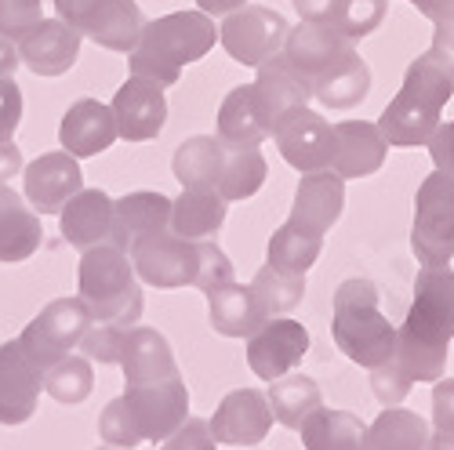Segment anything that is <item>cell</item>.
Listing matches in <instances>:
<instances>
[{
	"label": "cell",
	"mask_w": 454,
	"mask_h": 450,
	"mask_svg": "<svg viewBox=\"0 0 454 450\" xmlns=\"http://www.w3.org/2000/svg\"><path fill=\"white\" fill-rule=\"evenodd\" d=\"M270 178V164L258 153V145H225L222 175H218V197L225 204L254 197Z\"/></svg>",
	"instance_id": "35"
},
{
	"label": "cell",
	"mask_w": 454,
	"mask_h": 450,
	"mask_svg": "<svg viewBox=\"0 0 454 450\" xmlns=\"http://www.w3.org/2000/svg\"><path fill=\"white\" fill-rule=\"evenodd\" d=\"M331 338L338 353H346L356 367L374 370L386 363L396 345V327L378 309V287L371 280H346L334 291L331 306Z\"/></svg>",
	"instance_id": "4"
},
{
	"label": "cell",
	"mask_w": 454,
	"mask_h": 450,
	"mask_svg": "<svg viewBox=\"0 0 454 450\" xmlns=\"http://www.w3.org/2000/svg\"><path fill=\"white\" fill-rule=\"evenodd\" d=\"M349 51H353L349 36L334 33V29H327V26H317V22H298V26H291L287 36H284V48H280V55L287 58V66L309 84V91H313L317 77H324V73H327L338 58H342V55H349Z\"/></svg>",
	"instance_id": "20"
},
{
	"label": "cell",
	"mask_w": 454,
	"mask_h": 450,
	"mask_svg": "<svg viewBox=\"0 0 454 450\" xmlns=\"http://www.w3.org/2000/svg\"><path fill=\"white\" fill-rule=\"evenodd\" d=\"M117 138L121 135H117V120H113V109L98 98L73 102L59 124V142L69 157H98Z\"/></svg>",
	"instance_id": "23"
},
{
	"label": "cell",
	"mask_w": 454,
	"mask_h": 450,
	"mask_svg": "<svg viewBox=\"0 0 454 450\" xmlns=\"http://www.w3.org/2000/svg\"><path fill=\"white\" fill-rule=\"evenodd\" d=\"M218 41L215 19L207 12H171L153 22H145L138 44L128 51L131 77L157 81L160 88L178 84L189 62H200Z\"/></svg>",
	"instance_id": "2"
},
{
	"label": "cell",
	"mask_w": 454,
	"mask_h": 450,
	"mask_svg": "<svg viewBox=\"0 0 454 450\" xmlns=\"http://www.w3.org/2000/svg\"><path fill=\"white\" fill-rule=\"evenodd\" d=\"M277 109L266 98L258 84H240L225 95L222 109H218V142L222 145H258L273 135L277 124Z\"/></svg>",
	"instance_id": "14"
},
{
	"label": "cell",
	"mask_w": 454,
	"mask_h": 450,
	"mask_svg": "<svg viewBox=\"0 0 454 450\" xmlns=\"http://www.w3.org/2000/svg\"><path fill=\"white\" fill-rule=\"evenodd\" d=\"M19 66H22V62H19L15 44L0 36V77H15V69H19Z\"/></svg>",
	"instance_id": "51"
},
{
	"label": "cell",
	"mask_w": 454,
	"mask_h": 450,
	"mask_svg": "<svg viewBox=\"0 0 454 450\" xmlns=\"http://www.w3.org/2000/svg\"><path fill=\"white\" fill-rule=\"evenodd\" d=\"M346 207V178H338L334 171H309L298 182L294 190V207H291V221L309 229L317 237H324L331 225L342 218Z\"/></svg>",
	"instance_id": "24"
},
{
	"label": "cell",
	"mask_w": 454,
	"mask_h": 450,
	"mask_svg": "<svg viewBox=\"0 0 454 450\" xmlns=\"http://www.w3.org/2000/svg\"><path fill=\"white\" fill-rule=\"evenodd\" d=\"M59 225L69 247L88 251L98 244H113V197L102 190H81L69 197L66 207L59 211Z\"/></svg>",
	"instance_id": "26"
},
{
	"label": "cell",
	"mask_w": 454,
	"mask_h": 450,
	"mask_svg": "<svg viewBox=\"0 0 454 450\" xmlns=\"http://www.w3.org/2000/svg\"><path fill=\"white\" fill-rule=\"evenodd\" d=\"M247 287L254 294V306H258L262 320H277L306 298V276H291V273H280L273 266H262Z\"/></svg>",
	"instance_id": "38"
},
{
	"label": "cell",
	"mask_w": 454,
	"mask_h": 450,
	"mask_svg": "<svg viewBox=\"0 0 454 450\" xmlns=\"http://www.w3.org/2000/svg\"><path fill=\"white\" fill-rule=\"evenodd\" d=\"M91 323L95 316L84 306V298H59V302L41 309V316H33V323L19 334V345L36 367L48 370L55 360L69 356L81 345V338Z\"/></svg>",
	"instance_id": "8"
},
{
	"label": "cell",
	"mask_w": 454,
	"mask_h": 450,
	"mask_svg": "<svg viewBox=\"0 0 454 450\" xmlns=\"http://www.w3.org/2000/svg\"><path fill=\"white\" fill-rule=\"evenodd\" d=\"M411 4L436 26L433 48L426 55L454 77V0H411Z\"/></svg>",
	"instance_id": "41"
},
{
	"label": "cell",
	"mask_w": 454,
	"mask_h": 450,
	"mask_svg": "<svg viewBox=\"0 0 454 450\" xmlns=\"http://www.w3.org/2000/svg\"><path fill=\"white\" fill-rule=\"evenodd\" d=\"M331 131H334L331 171L338 178H367L386 164L389 142L382 131H378V124L346 120V124H331Z\"/></svg>",
	"instance_id": "22"
},
{
	"label": "cell",
	"mask_w": 454,
	"mask_h": 450,
	"mask_svg": "<svg viewBox=\"0 0 454 450\" xmlns=\"http://www.w3.org/2000/svg\"><path fill=\"white\" fill-rule=\"evenodd\" d=\"M113 120H117V135L124 142H149L164 131L168 120V98L157 81L145 77H128L121 91L113 95Z\"/></svg>",
	"instance_id": "15"
},
{
	"label": "cell",
	"mask_w": 454,
	"mask_h": 450,
	"mask_svg": "<svg viewBox=\"0 0 454 450\" xmlns=\"http://www.w3.org/2000/svg\"><path fill=\"white\" fill-rule=\"evenodd\" d=\"M22 167H26V160H22V149L15 145V138L0 142V185H8Z\"/></svg>",
	"instance_id": "50"
},
{
	"label": "cell",
	"mask_w": 454,
	"mask_h": 450,
	"mask_svg": "<svg viewBox=\"0 0 454 450\" xmlns=\"http://www.w3.org/2000/svg\"><path fill=\"white\" fill-rule=\"evenodd\" d=\"M222 153L225 145L218 135H193L175 149L171 171L182 182V190H215L218 193V175H222Z\"/></svg>",
	"instance_id": "32"
},
{
	"label": "cell",
	"mask_w": 454,
	"mask_h": 450,
	"mask_svg": "<svg viewBox=\"0 0 454 450\" xmlns=\"http://www.w3.org/2000/svg\"><path fill=\"white\" fill-rule=\"evenodd\" d=\"M411 251L422 266H447L454 258V178L443 171H433L419 185Z\"/></svg>",
	"instance_id": "6"
},
{
	"label": "cell",
	"mask_w": 454,
	"mask_h": 450,
	"mask_svg": "<svg viewBox=\"0 0 454 450\" xmlns=\"http://www.w3.org/2000/svg\"><path fill=\"white\" fill-rule=\"evenodd\" d=\"M124 334H128V327H117V323H91L88 330H84V338H81V353L88 356V360H98V363H117L121 360V345H124Z\"/></svg>",
	"instance_id": "42"
},
{
	"label": "cell",
	"mask_w": 454,
	"mask_h": 450,
	"mask_svg": "<svg viewBox=\"0 0 454 450\" xmlns=\"http://www.w3.org/2000/svg\"><path fill=\"white\" fill-rule=\"evenodd\" d=\"M124 418L138 443H164L185 418H189V389L178 378L153 382V385H135L121 396Z\"/></svg>",
	"instance_id": "10"
},
{
	"label": "cell",
	"mask_w": 454,
	"mask_h": 450,
	"mask_svg": "<svg viewBox=\"0 0 454 450\" xmlns=\"http://www.w3.org/2000/svg\"><path fill=\"white\" fill-rule=\"evenodd\" d=\"M19 62L33 69L36 77H62L77 66L81 55V33L66 26L62 19H41L22 41H15Z\"/></svg>",
	"instance_id": "19"
},
{
	"label": "cell",
	"mask_w": 454,
	"mask_h": 450,
	"mask_svg": "<svg viewBox=\"0 0 454 450\" xmlns=\"http://www.w3.org/2000/svg\"><path fill=\"white\" fill-rule=\"evenodd\" d=\"M128 258L135 266V276L149 287H193L200 269V240H182L171 229L149 233L135 244H128Z\"/></svg>",
	"instance_id": "9"
},
{
	"label": "cell",
	"mask_w": 454,
	"mask_h": 450,
	"mask_svg": "<svg viewBox=\"0 0 454 450\" xmlns=\"http://www.w3.org/2000/svg\"><path fill=\"white\" fill-rule=\"evenodd\" d=\"M225 22L218 26V44L230 51L233 62L240 66H262L266 58L280 55L284 36H287V19L273 8H237L222 15Z\"/></svg>",
	"instance_id": "11"
},
{
	"label": "cell",
	"mask_w": 454,
	"mask_h": 450,
	"mask_svg": "<svg viewBox=\"0 0 454 450\" xmlns=\"http://www.w3.org/2000/svg\"><path fill=\"white\" fill-rule=\"evenodd\" d=\"M41 19V0H0V36L12 44L22 41Z\"/></svg>",
	"instance_id": "43"
},
{
	"label": "cell",
	"mask_w": 454,
	"mask_h": 450,
	"mask_svg": "<svg viewBox=\"0 0 454 450\" xmlns=\"http://www.w3.org/2000/svg\"><path fill=\"white\" fill-rule=\"evenodd\" d=\"M160 450H218L215 436H211V425L204 418H185L164 443Z\"/></svg>",
	"instance_id": "46"
},
{
	"label": "cell",
	"mask_w": 454,
	"mask_h": 450,
	"mask_svg": "<svg viewBox=\"0 0 454 450\" xmlns=\"http://www.w3.org/2000/svg\"><path fill=\"white\" fill-rule=\"evenodd\" d=\"M197 4H200V12H207L215 19V15H230V12L244 8L247 0H197Z\"/></svg>",
	"instance_id": "52"
},
{
	"label": "cell",
	"mask_w": 454,
	"mask_h": 450,
	"mask_svg": "<svg viewBox=\"0 0 454 450\" xmlns=\"http://www.w3.org/2000/svg\"><path fill=\"white\" fill-rule=\"evenodd\" d=\"M77 287H81L84 306L91 309V316L98 323L135 327L145 309L135 266H131L128 251H121L117 244H98V247L81 251Z\"/></svg>",
	"instance_id": "5"
},
{
	"label": "cell",
	"mask_w": 454,
	"mask_h": 450,
	"mask_svg": "<svg viewBox=\"0 0 454 450\" xmlns=\"http://www.w3.org/2000/svg\"><path fill=\"white\" fill-rule=\"evenodd\" d=\"M41 240V214L26 207V197H19L12 185H0V261L19 266V261L36 254Z\"/></svg>",
	"instance_id": "28"
},
{
	"label": "cell",
	"mask_w": 454,
	"mask_h": 450,
	"mask_svg": "<svg viewBox=\"0 0 454 450\" xmlns=\"http://www.w3.org/2000/svg\"><path fill=\"white\" fill-rule=\"evenodd\" d=\"M280 149V157L294 167V171H324L331 167V153H334V131L331 124L313 112L309 105H294L273 124L270 135Z\"/></svg>",
	"instance_id": "12"
},
{
	"label": "cell",
	"mask_w": 454,
	"mask_h": 450,
	"mask_svg": "<svg viewBox=\"0 0 454 450\" xmlns=\"http://www.w3.org/2000/svg\"><path fill=\"white\" fill-rule=\"evenodd\" d=\"M59 19L106 51H131L145 26L135 0H55Z\"/></svg>",
	"instance_id": "7"
},
{
	"label": "cell",
	"mask_w": 454,
	"mask_h": 450,
	"mask_svg": "<svg viewBox=\"0 0 454 450\" xmlns=\"http://www.w3.org/2000/svg\"><path fill=\"white\" fill-rule=\"evenodd\" d=\"M454 338V273L450 266H426L414 280V302L396 345L386 363L371 370V392L382 407L403 403V396L422 385L440 382Z\"/></svg>",
	"instance_id": "1"
},
{
	"label": "cell",
	"mask_w": 454,
	"mask_h": 450,
	"mask_svg": "<svg viewBox=\"0 0 454 450\" xmlns=\"http://www.w3.org/2000/svg\"><path fill=\"white\" fill-rule=\"evenodd\" d=\"M301 446L306 450H360L367 425L349 415V410H331V407H317L313 415L301 422Z\"/></svg>",
	"instance_id": "34"
},
{
	"label": "cell",
	"mask_w": 454,
	"mask_h": 450,
	"mask_svg": "<svg viewBox=\"0 0 454 450\" xmlns=\"http://www.w3.org/2000/svg\"><path fill=\"white\" fill-rule=\"evenodd\" d=\"M230 280H233V261L225 258V251L218 244L200 240V269H197V283L193 287H200L207 294V291H215L222 283H230Z\"/></svg>",
	"instance_id": "44"
},
{
	"label": "cell",
	"mask_w": 454,
	"mask_h": 450,
	"mask_svg": "<svg viewBox=\"0 0 454 450\" xmlns=\"http://www.w3.org/2000/svg\"><path fill=\"white\" fill-rule=\"evenodd\" d=\"M266 400H270L273 418L284 429H301V422L320 407L324 396H320V385L309 378V374H284V378L270 382Z\"/></svg>",
	"instance_id": "37"
},
{
	"label": "cell",
	"mask_w": 454,
	"mask_h": 450,
	"mask_svg": "<svg viewBox=\"0 0 454 450\" xmlns=\"http://www.w3.org/2000/svg\"><path fill=\"white\" fill-rule=\"evenodd\" d=\"M291 4L301 22H317L349 41H364L382 26L389 0H291Z\"/></svg>",
	"instance_id": "25"
},
{
	"label": "cell",
	"mask_w": 454,
	"mask_h": 450,
	"mask_svg": "<svg viewBox=\"0 0 454 450\" xmlns=\"http://www.w3.org/2000/svg\"><path fill=\"white\" fill-rule=\"evenodd\" d=\"M429 432L433 429H429V422L422 415L403 410L396 403V407H386L382 415L367 425L360 450H426Z\"/></svg>",
	"instance_id": "30"
},
{
	"label": "cell",
	"mask_w": 454,
	"mask_h": 450,
	"mask_svg": "<svg viewBox=\"0 0 454 450\" xmlns=\"http://www.w3.org/2000/svg\"><path fill=\"white\" fill-rule=\"evenodd\" d=\"M426 145H429V157H433L436 171H443V175L454 178V120L440 124Z\"/></svg>",
	"instance_id": "49"
},
{
	"label": "cell",
	"mask_w": 454,
	"mask_h": 450,
	"mask_svg": "<svg viewBox=\"0 0 454 450\" xmlns=\"http://www.w3.org/2000/svg\"><path fill=\"white\" fill-rule=\"evenodd\" d=\"M207 425H211L215 443H225V446H258L262 439L270 436V429H273V410H270L266 392L237 389V392H230L218 403V410L211 415Z\"/></svg>",
	"instance_id": "16"
},
{
	"label": "cell",
	"mask_w": 454,
	"mask_h": 450,
	"mask_svg": "<svg viewBox=\"0 0 454 450\" xmlns=\"http://www.w3.org/2000/svg\"><path fill=\"white\" fill-rule=\"evenodd\" d=\"M433 432L454 436V378H440L433 389Z\"/></svg>",
	"instance_id": "48"
},
{
	"label": "cell",
	"mask_w": 454,
	"mask_h": 450,
	"mask_svg": "<svg viewBox=\"0 0 454 450\" xmlns=\"http://www.w3.org/2000/svg\"><path fill=\"white\" fill-rule=\"evenodd\" d=\"M450 98H454V77L429 55H419L407 66L400 91L378 117V131L396 149L426 145L440 128V112Z\"/></svg>",
	"instance_id": "3"
},
{
	"label": "cell",
	"mask_w": 454,
	"mask_h": 450,
	"mask_svg": "<svg viewBox=\"0 0 454 450\" xmlns=\"http://www.w3.org/2000/svg\"><path fill=\"white\" fill-rule=\"evenodd\" d=\"M98 436L106 439V446H121V450H135V446H138V439H135V432H131V425H128V418H124L121 396L106 403L102 418H98Z\"/></svg>",
	"instance_id": "45"
},
{
	"label": "cell",
	"mask_w": 454,
	"mask_h": 450,
	"mask_svg": "<svg viewBox=\"0 0 454 450\" xmlns=\"http://www.w3.org/2000/svg\"><path fill=\"white\" fill-rule=\"evenodd\" d=\"M117 363H121V370H124L128 389L178 378V363H175V353H171V345H168V338H164L160 330H153V327H138V323L128 327Z\"/></svg>",
	"instance_id": "21"
},
{
	"label": "cell",
	"mask_w": 454,
	"mask_h": 450,
	"mask_svg": "<svg viewBox=\"0 0 454 450\" xmlns=\"http://www.w3.org/2000/svg\"><path fill=\"white\" fill-rule=\"evenodd\" d=\"M22 124V88L15 77H0V142H12Z\"/></svg>",
	"instance_id": "47"
},
{
	"label": "cell",
	"mask_w": 454,
	"mask_h": 450,
	"mask_svg": "<svg viewBox=\"0 0 454 450\" xmlns=\"http://www.w3.org/2000/svg\"><path fill=\"white\" fill-rule=\"evenodd\" d=\"M22 190H26V200L33 204L36 214L62 211L69 197H77L84 190V175H81L77 157H69L66 149L62 153L36 157L33 164L22 167Z\"/></svg>",
	"instance_id": "18"
},
{
	"label": "cell",
	"mask_w": 454,
	"mask_h": 450,
	"mask_svg": "<svg viewBox=\"0 0 454 450\" xmlns=\"http://www.w3.org/2000/svg\"><path fill=\"white\" fill-rule=\"evenodd\" d=\"M225 221V200L215 190H182L178 200H171V233L182 240H207L222 229Z\"/></svg>",
	"instance_id": "33"
},
{
	"label": "cell",
	"mask_w": 454,
	"mask_h": 450,
	"mask_svg": "<svg viewBox=\"0 0 454 450\" xmlns=\"http://www.w3.org/2000/svg\"><path fill=\"white\" fill-rule=\"evenodd\" d=\"M320 247H324V237L301 229L291 218L280 225V229L270 237V247H266V266L280 269V273H291V276H306L317 258H320Z\"/></svg>",
	"instance_id": "36"
},
{
	"label": "cell",
	"mask_w": 454,
	"mask_h": 450,
	"mask_svg": "<svg viewBox=\"0 0 454 450\" xmlns=\"http://www.w3.org/2000/svg\"><path fill=\"white\" fill-rule=\"evenodd\" d=\"M367 91H371V69L356 55V48L338 58L313 84V98L320 105H327V109H353V105H360L367 98Z\"/></svg>",
	"instance_id": "31"
},
{
	"label": "cell",
	"mask_w": 454,
	"mask_h": 450,
	"mask_svg": "<svg viewBox=\"0 0 454 450\" xmlns=\"http://www.w3.org/2000/svg\"><path fill=\"white\" fill-rule=\"evenodd\" d=\"M426 450H454V436H443V432H429V443Z\"/></svg>",
	"instance_id": "53"
},
{
	"label": "cell",
	"mask_w": 454,
	"mask_h": 450,
	"mask_svg": "<svg viewBox=\"0 0 454 450\" xmlns=\"http://www.w3.org/2000/svg\"><path fill=\"white\" fill-rule=\"evenodd\" d=\"M95 389V370L88 356H62L44 370V392L59 403H84Z\"/></svg>",
	"instance_id": "40"
},
{
	"label": "cell",
	"mask_w": 454,
	"mask_h": 450,
	"mask_svg": "<svg viewBox=\"0 0 454 450\" xmlns=\"http://www.w3.org/2000/svg\"><path fill=\"white\" fill-rule=\"evenodd\" d=\"M171 229V200L153 190H138L113 200V244L128 251V244Z\"/></svg>",
	"instance_id": "27"
},
{
	"label": "cell",
	"mask_w": 454,
	"mask_h": 450,
	"mask_svg": "<svg viewBox=\"0 0 454 450\" xmlns=\"http://www.w3.org/2000/svg\"><path fill=\"white\" fill-rule=\"evenodd\" d=\"M254 84L266 91V98L273 102V109H277V117H284L287 109H294V105H306L309 98H313V91H309V84L298 77V73L287 66V58L284 55H273V58H266L258 66V77H254Z\"/></svg>",
	"instance_id": "39"
},
{
	"label": "cell",
	"mask_w": 454,
	"mask_h": 450,
	"mask_svg": "<svg viewBox=\"0 0 454 450\" xmlns=\"http://www.w3.org/2000/svg\"><path fill=\"white\" fill-rule=\"evenodd\" d=\"M207 313H211V327L222 338H251L262 323H266L254 306L251 287H244L237 280L207 291Z\"/></svg>",
	"instance_id": "29"
},
{
	"label": "cell",
	"mask_w": 454,
	"mask_h": 450,
	"mask_svg": "<svg viewBox=\"0 0 454 450\" xmlns=\"http://www.w3.org/2000/svg\"><path fill=\"white\" fill-rule=\"evenodd\" d=\"M309 353V330L298 320H266L247 338V367L262 382L291 374Z\"/></svg>",
	"instance_id": "13"
},
{
	"label": "cell",
	"mask_w": 454,
	"mask_h": 450,
	"mask_svg": "<svg viewBox=\"0 0 454 450\" xmlns=\"http://www.w3.org/2000/svg\"><path fill=\"white\" fill-rule=\"evenodd\" d=\"M98 450H121V446H98Z\"/></svg>",
	"instance_id": "54"
},
{
	"label": "cell",
	"mask_w": 454,
	"mask_h": 450,
	"mask_svg": "<svg viewBox=\"0 0 454 450\" xmlns=\"http://www.w3.org/2000/svg\"><path fill=\"white\" fill-rule=\"evenodd\" d=\"M44 389V370L15 342L0 345V425H22L33 418Z\"/></svg>",
	"instance_id": "17"
}]
</instances>
